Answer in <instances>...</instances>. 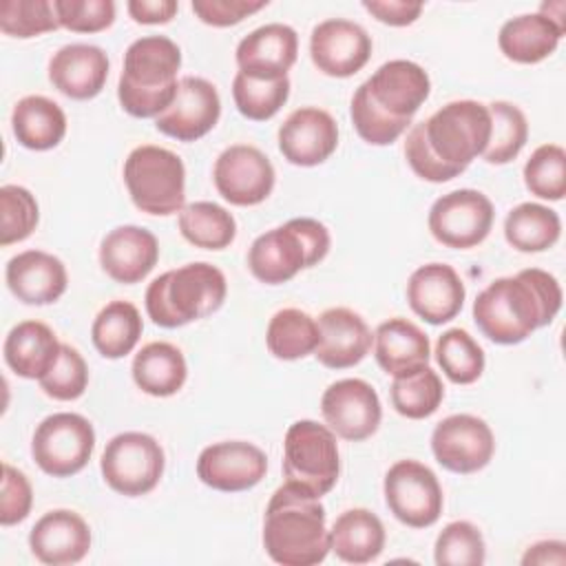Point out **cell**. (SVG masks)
<instances>
[{
    "instance_id": "9c48e42d",
    "label": "cell",
    "mask_w": 566,
    "mask_h": 566,
    "mask_svg": "<svg viewBox=\"0 0 566 566\" xmlns=\"http://www.w3.org/2000/svg\"><path fill=\"white\" fill-rule=\"evenodd\" d=\"M164 464L161 444L142 431H124L111 438L99 460L104 482L126 497L150 493L164 475Z\"/></svg>"
},
{
    "instance_id": "cb8c5ba5",
    "label": "cell",
    "mask_w": 566,
    "mask_h": 566,
    "mask_svg": "<svg viewBox=\"0 0 566 566\" xmlns=\"http://www.w3.org/2000/svg\"><path fill=\"white\" fill-rule=\"evenodd\" d=\"M298 55V35L283 22H270L250 31L237 46V66L241 73L279 80L287 77Z\"/></svg>"
},
{
    "instance_id": "ab89813d",
    "label": "cell",
    "mask_w": 566,
    "mask_h": 566,
    "mask_svg": "<svg viewBox=\"0 0 566 566\" xmlns=\"http://www.w3.org/2000/svg\"><path fill=\"white\" fill-rule=\"evenodd\" d=\"M486 106L491 113V137L482 157L489 164L502 166L522 153L528 139V122L526 115L511 102L495 99Z\"/></svg>"
},
{
    "instance_id": "f5cc1de1",
    "label": "cell",
    "mask_w": 566,
    "mask_h": 566,
    "mask_svg": "<svg viewBox=\"0 0 566 566\" xmlns=\"http://www.w3.org/2000/svg\"><path fill=\"white\" fill-rule=\"evenodd\" d=\"M126 9L139 24H166L175 18L179 4L175 0H130Z\"/></svg>"
},
{
    "instance_id": "e0dca14e",
    "label": "cell",
    "mask_w": 566,
    "mask_h": 566,
    "mask_svg": "<svg viewBox=\"0 0 566 566\" xmlns=\"http://www.w3.org/2000/svg\"><path fill=\"white\" fill-rule=\"evenodd\" d=\"M219 117L217 86L203 77L186 75L179 80L172 104L155 117V128L177 142H197L217 126Z\"/></svg>"
},
{
    "instance_id": "3957f363",
    "label": "cell",
    "mask_w": 566,
    "mask_h": 566,
    "mask_svg": "<svg viewBox=\"0 0 566 566\" xmlns=\"http://www.w3.org/2000/svg\"><path fill=\"white\" fill-rule=\"evenodd\" d=\"M263 548L283 566H314L329 553V531L321 500L281 484L265 509Z\"/></svg>"
},
{
    "instance_id": "db71d44e",
    "label": "cell",
    "mask_w": 566,
    "mask_h": 566,
    "mask_svg": "<svg viewBox=\"0 0 566 566\" xmlns=\"http://www.w3.org/2000/svg\"><path fill=\"white\" fill-rule=\"evenodd\" d=\"M564 562H566V544L559 542V539L537 542V544L528 546V551L522 557L524 566H528V564H539V566L557 564V566H562Z\"/></svg>"
},
{
    "instance_id": "7dc6e473",
    "label": "cell",
    "mask_w": 566,
    "mask_h": 566,
    "mask_svg": "<svg viewBox=\"0 0 566 566\" xmlns=\"http://www.w3.org/2000/svg\"><path fill=\"white\" fill-rule=\"evenodd\" d=\"M88 385V367L86 360L82 358V354L62 343L60 349V358L53 365V369L40 380L42 391L60 402H69V400H77Z\"/></svg>"
},
{
    "instance_id": "8d00e7d4",
    "label": "cell",
    "mask_w": 566,
    "mask_h": 566,
    "mask_svg": "<svg viewBox=\"0 0 566 566\" xmlns=\"http://www.w3.org/2000/svg\"><path fill=\"white\" fill-rule=\"evenodd\" d=\"M179 232L195 248L223 250L237 237L234 217L214 201H195L179 212Z\"/></svg>"
},
{
    "instance_id": "4dcf8cb0",
    "label": "cell",
    "mask_w": 566,
    "mask_h": 566,
    "mask_svg": "<svg viewBox=\"0 0 566 566\" xmlns=\"http://www.w3.org/2000/svg\"><path fill=\"white\" fill-rule=\"evenodd\" d=\"M385 548V526L369 509L343 511L329 528V551L347 564H369Z\"/></svg>"
},
{
    "instance_id": "5bb4252c",
    "label": "cell",
    "mask_w": 566,
    "mask_h": 566,
    "mask_svg": "<svg viewBox=\"0 0 566 566\" xmlns=\"http://www.w3.org/2000/svg\"><path fill=\"white\" fill-rule=\"evenodd\" d=\"M431 451L440 467L451 473H475L484 469L495 451L491 427L471 413H453L440 420L431 433Z\"/></svg>"
},
{
    "instance_id": "f907efd6",
    "label": "cell",
    "mask_w": 566,
    "mask_h": 566,
    "mask_svg": "<svg viewBox=\"0 0 566 566\" xmlns=\"http://www.w3.org/2000/svg\"><path fill=\"white\" fill-rule=\"evenodd\" d=\"M268 7V0L250 2V0H195L192 11L195 15L210 27H232L239 24L243 18L261 11Z\"/></svg>"
},
{
    "instance_id": "6da1fadb",
    "label": "cell",
    "mask_w": 566,
    "mask_h": 566,
    "mask_svg": "<svg viewBox=\"0 0 566 566\" xmlns=\"http://www.w3.org/2000/svg\"><path fill=\"white\" fill-rule=\"evenodd\" d=\"M489 137V106L475 99H455L411 126L405 157L420 179L442 184L462 175L486 150Z\"/></svg>"
},
{
    "instance_id": "4316f807",
    "label": "cell",
    "mask_w": 566,
    "mask_h": 566,
    "mask_svg": "<svg viewBox=\"0 0 566 566\" xmlns=\"http://www.w3.org/2000/svg\"><path fill=\"white\" fill-rule=\"evenodd\" d=\"M108 55L95 44H66L49 60L51 84L71 99H93L108 77Z\"/></svg>"
},
{
    "instance_id": "7bdbcfd3",
    "label": "cell",
    "mask_w": 566,
    "mask_h": 566,
    "mask_svg": "<svg viewBox=\"0 0 566 566\" xmlns=\"http://www.w3.org/2000/svg\"><path fill=\"white\" fill-rule=\"evenodd\" d=\"M438 566H480L486 559V544L480 528L467 520L449 522L433 546Z\"/></svg>"
},
{
    "instance_id": "8fae6325",
    "label": "cell",
    "mask_w": 566,
    "mask_h": 566,
    "mask_svg": "<svg viewBox=\"0 0 566 566\" xmlns=\"http://www.w3.org/2000/svg\"><path fill=\"white\" fill-rule=\"evenodd\" d=\"M385 502L391 515L411 528H427L438 522L444 495L436 473L418 460H398L382 482Z\"/></svg>"
},
{
    "instance_id": "8992f818",
    "label": "cell",
    "mask_w": 566,
    "mask_h": 566,
    "mask_svg": "<svg viewBox=\"0 0 566 566\" xmlns=\"http://www.w3.org/2000/svg\"><path fill=\"white\" fill-rule=\"evenodd\" d=\"M327 228L310 217L290 219L287 223L259 234L248 250L252 276L265 285H281L301 270L321 263L329 252Z\"/></svg>"
},
{
    "instance_id": "603a6c76",
    "label": "cell",
    "mask_w": 566,
    "mask_h": 566,
    "mask_svg": "<svg viewBox=\"0 0 566 566\" xmlns=\"http://www.w3.org/2000/svg\"><path fill=\"white\" fill-rule=\"evenodd\" d=\"M316 360L327 369L358 365L371 349L374 334L365 318L349 307H329L318 316Z\"/></svg>"
},
{
    "instance_id": "f546056e",
    "label": "cell",
    "mask_w": 566,
    "mask_h": 566,
    "mask_svg": "<svg viewBox=\"0 0 566 566\" xmlns=\"http://www.w3.org/2000/svg\"><path fill=\"white\" fill-rule=\"evenodd\" d=\"M566 29L544 13H524L502 24L497 46L506 60L517 64H537L555 53Z\"/></svg>"
},
{
    "instance_id": "9a60e30c",
    "label": "cell",
    "mask_w": 566,
    "mask_h": 566,
    "mask_svg": "<svg viewBox=\"0 0 566 566\" xmlns=\"http://www.w3.org/2000/svg\"><path fill=\"white\" fill-rule=\"evenodd\" d=\"M321 413L327 427L343 440L360 442L378 431L382 407L376 389L363 378L332 382L321 398Z\"/></svg>"
},
{
    "instance_id": "d4e9b609",
    "label": "cell",
    "mask_w": 566,
    "mask_h": 566,
    "mask_svg": "<svg viewBox=\"0 0 566 566\" xmlns=\"http://www.w3.org/2000/svg\"><path fill=\"white\" fill-rule=\"evenodd\" d=\"M157 259V237L139 226H117L99 243V265L115 283H139L153 272Z\"/></svg>"
},
{
    "instance_id": "ee69618b",
    "label": "cell",
    "mask_w": 566,
    "mask_h": 566,
    "mask_svg": "<svg viewBox=\"0 0 566 566\" xmlns=\"http://www.w3.org/2000/svg\"><path fill=\"white\" fill-rule=\"evenodd\" d=\"M0 29L11 38H38L60 29L55 4L51 0H2Z\"/></svg>"
},
{
    "instance_id": "c3c4849f",
    "label": "cell",
    "mask_w": 566,
    "mask_h": 566,
    "mask_svg": "<svg viewBox=\"0 0 566 566\" xmlns=\"http://www.w3.org/2000/svg\"><path fill=\"white\" fill-rule=\"evenodd\" d=\"M60 27L73 33H99L115 22L113 0H53Z\"/></svg>"
},
{
    "instance_id": "484cf974",
    "label": "cell",
    "mask_w": 566,
    "mask_h": 566,
    "mask_svg": "<svg viewBox=\"0 0 566 566\" xmlns=\"http://www.w3.org/2000/svg\"><path fill=\"white\" fill-rule=\"evenodd\" d=\"M4 279L11 294L27 305L55 303L69 285L64 263L44 250H24L11 256Z\"/></svg>"
},
{
    "instance_id": "83f0119b",
    "label": "cell",
    "mask_w": 566,
    "mask_h": 566,
    "mask_svg": "<svg viewBox=\"0 0 566 566\" xmlns=\"http://www.w3.org/2000/svg\"><path fill=\"white\" fill-rule=\"evenodd\" d=\"M62 343L46 323L22 321L4 338V363L27 380H42L60 358Z\"/></svg>"
},
{
    "instance_id": "836d02e7",
    "label": "cell",
    "mask_w": 566,
    "mask_h": 566,
    "mask_svg": "<svg viewBox=\"0 0 566 566\" xmlns=\"http://www.w3.org/2000/svg\"><path fill=\"white\" fill-rule=\"evenodd\" d=\"M142 332L144 323L139 310L128 301H111L95 316L91 340L104 358L117 360L135 349Z\"/></svg>"
},
{
    "instance_id": "f1b7e54d",
    "label": "cell",
    "mask_w": 566,
    "mask_h": 566,
    "mask_svg": "<svg viewBox=\"0 0 566 566\" xmlns=\"http://www.w3.org/2000/svg\"><path fill=\"white\" fill-rule=\"evenodd\" d=\"M374 356L380 369L396 378L429 365L431 345L416 323L396 316L376 327Z\"/></svg>"
},
{
    "instance_id": "7c38bea8",
    "label": "cell",
    "mask_w": 566,
    "mask_h": 566,
    "mask_svg": "<svg viewBox=\"0 0 566 566\" xmlns=\"http://www.w3.org/2000/svg\"><path fill=\"white\" fill-rule=\"evenodd\" d=\"M495 210L491 199L473 188L451 190L438 197L429 210L431 237L455 250L480 245L493 228Z\"/></svg>"
},
{
    "instance_id": "816d5d0a",
    "label": "cell",
    "mask_w": 566,
    "mask_h": 566,
    "mask_svg": "<svg viewBox=\"0 0 566 566\" xmlns=\"http://www.w3.org/2000/svg\"><path fill=\"white\" fill-rule=\"evenodd\" d=\"M363 9L371 13L378 22L389 27H407L416 22L422 13V2H407V0H365Z\"/></svg>"
},
{
    "instance_id": "e575fe53",
    "label": "cell",
    "mask_w": 566,
    "mask_h": 566,
    "mask_svg": "<svg viewBox=\"0 0 566 566\" xmlns=\"http://www.w3.org/2000/svg\"><path fill=\"white\" fill-rule=\"evenodd\" d=\"M562 219L542 203L524 201L504 219V239L520 252H544L559 241Z\"/></svg>"
},
{
    "instance_id": "b9f144b4",
    "label": "cell",
    "mask_w": 566,
    "mask_h": 566,
    "mask_svg": "<svg viewBox=\"0 0 566 566\" xmlns=\"http://www.w3.org/2000/svg\"><path fill=\"white\" fill-rule=\"evenodd\" d=\"M524 184L531 195L559 201L566 195V150L559 144L537 146L524 164Z\"/></svg>"
},
{
    "instance_id": "30bf717a",
    "label": "cell",
    "mask_w": 566,
    "mask_h": 566,
    "mask_svg": "<svg viewBox=\"0 0 566 566\" xmlns=\"http://www.w3.org/2000/svg\"><path fill=\"white\" fill-rule=\"evenodd\" d=\"M95 449L93 424L71 411L46 416L33 431L31 455L35 464L53 478H71L80 473Z\"/></svg>"
},
{
    "instance_id": "52a82bcc",
    "label": "cell",
    "mask_w": 566,
    "mask_h": 566,
    "mask_svg": "<svg viewBox=\"0 0 566 566\" xmlns=\"http://www.w3.org/2000/svg\"><path fill=\"white\" fill-rule=\"evenodd\" d=\"M124 184L128 195L146 214L168 217L186 206V168L177 153L142 144L124 161Z\"/></svg>"
},
{
    "instance_id": "d6a6232c",
    "label": "cell",
    "mask_w": 566,
    "mask_h": 566,
    "mask_svg": "<svg viewBox=\"0 0 566 566\" xmlns=\"http://www.w3.org/2000/svg\"><path fill=\"white\" fill-rule=\"evenodd\" d=\"M11 128L20 146L51 150L66 135V115L57 102L44 95H27L13 106Z\"/></svg>"
},
{
    "instance_id": "681fc988",
    "label": "cell",
    "mask_w": 566,
    "mask_h": 566,
    "mask_svg": "<svg viewBox=\"0 0 566 566\" xmlns=\"http://www.w3.org/2000/svg\"><path fill=\"white\" fill-rule=\"evenodd\" d=\"M33 504V489L29 478L11 467L9 462L2 464V495H0V524L13 526L27 520Z\"/></svg>"
},
{
    "instance_id": "4fadbf2b",
    "label": "cell",
    "mask_w": 566,
    "mask_h": 566,
    "mask_svg": "<svg viewBox=\"0 0 566 566\" xmlns=\"http://www.w3.org/2000/svg\"><path fill=\"white\" fill-rule=\"evenodd\" d=\"M274 179L272 161L256 146L234 144L214 159V188L232 206H259L272 195Z\"/></svg>"
},
{
    "instance_id": "44dd1931",
    "label": "cell",
    "mask_w": 566,
    "mask_h": 566,
    "mask_svg": "<svg viewBox=\"0 0 566 566\" xmlns=\"http://www.w3.org/2000/svg\"><path fill=\"white\" fill-rule=\"evenodd\" d=\"M464 283L447 263H427L411 272L407 281V303L429 325L455 318L464 305Z\"/></svg>"
},
{
    "instance_id": "f6af8a7d",
    "label": "cell",
    "mask_w": 566,
    "mask_h": 566,
    "mask_svg": "<svg viewBox=\"0 0 566 566\" xmlns=\"http://www.w3.org/2000/svg\"><path fill=\"white\" fill-rule=\"evenodd\" d=\"M40 221L35 197L22 188L7 184L0 188V245H11L31 237Z\"/></svg>"
},
{
    "instance_id": "d590c367",
    "label": "cell",
    "mask_w": 566,
    "mask_h": 566,
    "mask_svg": "<svg viewBox=\"0 0 566 566\" xmlns=\"http://www.w3.org/2000/svg\"><path fill=\"white\" fill-rule=\"evenodd\" d=\"M265 345L279 360L305 358L318 345V323L303 310L283 307L268 323Z\"/></svg>"
},
{
    "instance_id": "74e56055",
    "label": "cell",
    "mask_w": 566,
    "mask_h": 566,
    "mask_svg": "<svg viewBox=\"0 0 566 566\" xmlns=\"http://www.w3.org/2000/svg\"><path fill=\"white\" fill-rule=\"evenodd\" d=\"M391 407L409 418V420H422L438 411L442 398H444V385L429 365L409 371L405 376H396L389 389Z\"/></svg>"
},
{
    "instance_id": "ac0fdd59",
    "label": "cell",
    "mask_w": 566,
    "mask_h": 566,
    "mask_svg": "<svg viewBox=\"0 0 566 566\" xmlns=\"http://www.w3.org/2000/svg\"><path fill=\"white\" fill-rule=\"evenodd\" d=\"M310 57L329 77H352L369 62L371 38L352 20L329 18L312 29Z\"/></svg>"
},
{
    "instance_id": "7a4b0ae2",
    "label": "cell",
    "mask_w": 566,
    "mask_h": 566,
    "mask_svg": "<svg viewBox=\"0 0 566 566\" xmlns=\"http://www.w3.org/2000/svg\"><path fill=\"white\" fill-rule=\"evenodd\" d=\"M559 281L539 268L491 281L473 301L478 329L497 345H517L546 327L562 310Z\"/></svg>"
},
{
    "instance_id": "2e32d148",
    "label": "cell",
    "mask_w": 566,
    "mask_h": 566,
    "mask_svg": "<svg viewBox=\"0 0 566 566\" xmlns=\"http://www.w3.org/2000/svg\"><path fill=\"white\" fill-rule=\"evenodd\" d=\"M268 473V455L252 442L223 440L206 447L197 458V478L223 493L256 486Z\"/></svg>"
},
{
    "instance_id": "60d3db41",
    "label": "cell",
    "mask_w": 566,
    "mask_h": 566,
    "mask_svg": "<svg viewBox=\"0 0 566 566\" xmlns=\"http://www.w3.org/2000/svg\"><path fill=\"white\" fill-rule=\"evenodd\" d=\"M290 97V80H261L245 73H237L232 80V99L237 111L252 119V122H265L272 119L281 106Z\"/></svg>"
},
{
    "instance_id": "5b68a950",
    "label": "cell",
    "mask_w": 566,
    "mask_h": 566,
    "mask_svg": "<svg viewBox=\"0 0 566 566\" xmlns=\"http://www.w3.org/2000/svg\"><path fill=\"white\" fill-rule=\"evenodd\" d=\"M228 294L223 272L206 261L168 270L146 287L148 318L166 329L184 327L214 314Z\"/></svg>"
},
{
    "instance_id": "277c9868",
    "label": "cell",
    "mask_w": 566,
    "mask_h": 566,
    "mask_svg": "<svg viewBox=\"0 0 566 566\" xmlns=\"http://www.w3.org/2000/svg\"><path fill=\"white\" fill-rule=\"evenodd\" d=\"M181 49L166 35H144L130 42L117 84L122 108L139 119L159 117L177 95Z\"/></svg>"
},
{
    "instance_id": "d6986e66",
    "label": "cell",
    "mask_w": 566,
    "mask_h": 566,
    "mask_svg": "<svg viewBox=\"0 0 566 566\" xmlns=\"http://www.w3.org/2000/svg\"><path fill=\"white\" fill-rule=\"evenodd\" d=\"M371 102L394 119L411 122L431 93L427 71L411 60H389L363 82Z\"/></svg>"
},
{
    "instance_id": "7402d4cb",
    "label": "cell",
    "mask_w": 566,
    "mask_h": 566,
    "mask_svg": "<svg viewBox=\"0 0 566 566\" xmlns=\"http://www.w3.org/2000/svg\"><path fill=\"white\" fill-rule=\"evenodd\" d=\"M29 548L46 566L77 564L91 551V528L80 513L55 509L33 524Z\"/></svg>"
},
{
    "instance_id": "ffe728a7",
    "label": "cell",
    "mask_w": 566,
    "mask_h": 566,
    "mask_svg": "<svg viewBox=\"0 0 566 566\" xmlns=\"http://www.w3.org/2000/svg\"><path fill=\"white\" fill-rule=\"evenodd\" d=\"M338 146L336 119L316 106L292 111L279 128L281 155L303 168H312L332 157Z\"/></svg>"
},
{
    "instance_id": "bcb514c9",
    "label": "cell",
    "mask_w": 566,
    "mask_h": 566,
    "mask_svg": "<svg viewBox=\"0 0 566 566\" xmlns=\"http://www.w3.org/2000/svg\"><path fill=\"white\" fill-rule=\"evenodd\" d=\"M349 117H352V124H354L356 133L360 135V139L371 144V146L394 144L407 130V126L411 124V122L394 119L387 113H382L371 102V97L367 95L363 84L354 91V97H352V104H349Z\"/></svg>"
},
{
    "instance_id": "f35d334b",
    "label": "cell",
    "mask_w": 566,
    "mask_h": 566,
    "mask_svg": "<svg viewBox=\"0 0 566 566\" xmlns=\"http://www.w3.org/2000/svg\"><path fill=\"white\" fill-rule=\"evenodd\" d=\"M436 360L442 374L455 385H471L484 371V349L462 327H451L438 336Z\"/></svg>"
},
{
    "instance_id": "ba28073f",
    "label": "cell",
    "mask_w": 566,
    "mask_h": 566,
    "mask_svg": "<svg viewBox=\"0 0 566 566\" xmlns=\"http://www.w3.org/2000/svg\"><path fill=\"white\" fill-rule=\"evenodd\" d=\"M340 473V455L336 433L316 420H296L283 440V475L285 484L321 500L327 495Z\"/></svg>"
},
{
    "instance_id": "1f68e13d",
    "label": "cell",
    "mask_w": 566,
    "mask_h": 566,
    "mask_svg": "<svg viewBox=\"0 0 566 566\" xmlns=\"http://www.w3.org/2000/svg\"><path fill=\"white\" fill-rule=\"evenodd\" d=\"M130 374L144 394L168 398L184 387L188 378V365L179 347L166 340H153L135 354Z\"/></svg>"
}]
</instances>
